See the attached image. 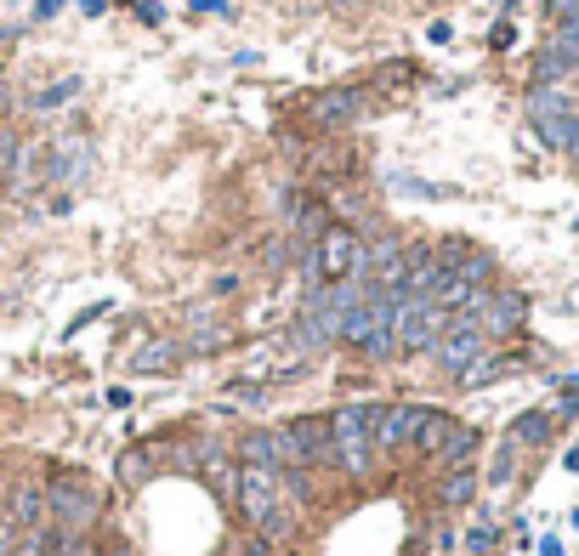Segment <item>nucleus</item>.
I'll return each instance as SVG.
<instances>
[{"label": "nucleus", "mask_w": 579, "mask_h": 556, "mask_svg": "<svg viewBox=\"0 0 579 556\" xmlns=\"http://www.w3.org/2000/svg\"><path fill=\"white\" fill-rule=\"evenodd\" d=\"M176 358H182L176 341H149L142 352H131V370H136V375H160V370H171Z\"/></svg>", "instance_id": "14"}, {"label": "nucleus", "mask_w": 579, "mask_h": 556, "mask_svg": "<svg viewBox=\"0 0 579 556\" xmlns=\"http://www.w3.org/2000/svg\"><path fill=\"white\" fill-rule=\"evenodd\" d=\"M535 120V137L546 142V148H557V154H568V148L579 142V114L568 109V114H528Z\"/></svg>", "instance_id": "13"}, {"label": "nucleus", "mask_w": 579, "mask_h": 556, "mask_svg": "<svg viewBox=\"0 0 579 556\" xmlns=\"http://www.w3.org/2000/svg\"><path fill=\"white\" fill-rule=\"evenodd\" d=\"M557 415H579V381H568V386H562V397H557Z\"/></svg>", "instance_id": "25"}, {"label": "nucleus", "mask_w": 579, "mask_h": 556, "mask_svg": "<svg viewBox=\"0 0 579 556\" xmlns=\"http://www.w3.org/2000/svg\"><path fill=\"white\" fill-rule=\"evenodd\" d=\"M482 352H489V335H482L471 319H455V324L438 335V364H444L455 381H460V375H466V370L482 358Z\"/></svg>", "instance_id": "7"}, {"label": "nucleus", "mask_w": 579, "mask_h": 556, "mask_svg": "<svg viewBox=\"0 0 579 556\" xmlns=\"http://www.w3.org/2000/svg\"><path fill=\"white\" fill-rule=\"evenodd\" d=\"M58 539H63V528H58V523L23 528V534H18V545H12V556H52V550H58Z\"/></svg>", "instance_id": "15"}, {"label": "nucleus", "mask_w": 579, "mask_h": 556, "mask_svg": "<svg viewBox=\"0 0 579 556\" xmlns=\"http://www.w3.org/2000/svg\"><path fill=\"white\" fill-rule=\"evenodd\" d=\"M471 454H477V432H471V426H455V432H449V443H444V454H438V461H444V466H466Z\"/></svg>", "instance_id": "16"}, {"label": "nucleus", "mask_w": 579, "mask_h": 556, "mask_svg": "<svg viewBox=\"0 0 579 556\" xmlns=\"http://www.w3.org/2000/svg\"><path fill=\"white\" fill-rule=\"evenodd\" d=\"M540 556H562V539H557V534H546V539H540Z\"/></svg>", "instance_id": "31"}, {"label": "nucleus", "mask_w": 579, "mask_h": 556, "mask_svg": "<svg viewBox=\"0 0 579 556\" xmlns=\"http://www.w3.org/2000/svg\"><path fill=\"white\" fill-rule=\"evenodd\" d=\"M438 494H444V505H466V499L477 494V472H471V466H455V472L444 477Z\"/></svg>", "instance_id": "17"}, {"label": "nucleus", "mask_w": 579, "mask_h": 556, "mask_svg": "<svg viewBox=\"0 0 579 556\" xmlns=\"http://www.w3.org/2000/svg\"><path fill=\"white\" fill-rule=\"evenodd\" d=\"M511 40H517V29H511V23H495V29H489V46H495V52H506Z\"/></svg>", "instance_id": "27"}, {"label": "nucleus", "mask_w": 579, "mask_h": 556, "mask_svg": "<svg viewBox=\"0 0 579 556\" xmlns=\"http://www.w3.org/2000/svg\"><path fill=\"white\" fill-rule=\"evenodd\" d=\"M227 397H238V403H262V386H256V381H233Z\"/></svg>", "instance_id": "24"}, {"label": "nucleus", "mask_w": 579, "mask_h": 556, "mask_svg": "<svg viewBox=\"0 0 579 556\" xmlns=\"http://www.w3.org/2000/svg\"><path fill=\"white\" fill-rule=\"evenodd\" d=\"M96 556H136L131 545H109V550H96Z\"/></svg>", "instance_id": "32"}, {"label": "nucleus", "mask_w": 579, "mask_h": 556, "mask_svg": "<svg viewBox=\"0 0 579 556\" xmlns=\"http://www.w3.org/2000/svg\"><path fill=\"white\" fill-rule=\"evenodd\" d=\"M426 40H431V46H449V40H455V23H431Z\"/></svg>", "instance_id": "28"}, {"label": "nucleus", "mask_w": 579, "mask_h": 556, "mask_svg": "<svg viewBox=\"0 0 579 556\" xmlns=\"http://www.w3.org/2000/svg\"><path fill=\"white\" fill-rule=\"evenodd\" d=\"M489 483H495V488H506V483H511V443L495 454V472H489Z\"/></svg>", "instance_id": "23"}, {"label": "nucleus", "mask_w": 579, "mask_h": 556, "mask_svg": "<svg viewBox=\"0 0 579 556\" xmlns=\"http://www.w3.org/2000/svg\"><path fill=\"white\" fill-rule=\"evenodd\" d=\"M455 319L438 307V301H404L398 307V352H426V346H438V335L449 330Z\"/></svg>", "instance_id": "6"}, {"label": "nucleus", "mask_w": 579, "mask_h": 556, "mask_svg": "<svg viewBox=\"0 0 579 556\" xmlns=\"http://www.w3.org/2000/svg\"><path fill=\"white\" fill-rule=\"evenodd\" d=\"M455 426H460V421H449L444 410H420V421H415V437H409V443H415V448L426 454V461H438Z\"/></svg>", "instance_id": "11"}, {"label": "nucleus", "mask_w": 579, "mask_h": 556, "mask_svg": "<svg viewBox=\"0 0 579 556\" xmlns=\"http://www.w3.org/2000/svg\"><path fill=\"white\" fill-rule=\"evenodd\" d=\"M45 517H52L63 534H85L96 523V488L80 472H58L45 483Z\"/></svg>", "instance_id": "4"}, {"label": "nucleus", "mask_w": 579, "mask_h": 556, "mask_svg": "<svg viewBox=\"0 0 579 556\" xmlns=\"http://www.w3.org/2000/svg\"><path fill=\"white\" fill-rule=\"evenodd\" d=\"M551 432V415L546 410H528V415H517V426H511V443H540Z\"/></svg>", "instance_id": "19"}, {"label": "nucleus", "mask_w": 579, "mask_h": 556, "mask_svg": "<svg viewBox=\"0 0 579 556\" xmlns=\"http://www.w3.org/2000/svg\"><path fill=\"white\" fill-rule=\"evenodd\" d=\"M546 7H551V18H573V12H579V0H546Z\"/></svg>", "instance_id": "29"}, {"label": "nucleus", "mask_w": 579, "mask_h": 556, "mask_svg": "<svg viewBox=\"0 0 579 556\" xmlns=\"http://www.w3.org/2000/svg\"><path fill=\"white\" fill-rule=\"evenodd\" d=\"M415 421H420V410H409V403H380V410L369 403V432H375V448H380V454L409 448Z\"/></svg>", "instance_id": "9"}, {"label": "nucleus", "mask_w": 579, "mask_h": 556, "mask_svg": "<svg viewBox=\"0 0 579 556\" xmlns=\"http://www.w3.org/2000/svg\"><path fill=\"white\" fill-rule=\"evenodd\" d=\"M568 472H579V448H568Z\"/></svg>", "instance_id": "33"}, {"label": "nucleus", "mask_w": 579, "mask_h": 556, "mask_svg": "<svg viewBox=\"0 0 579 556\" xmlns=\"http://www.w3.org/2000/svg\"><path fill=\"white\" fill-rule=\"evenodd\" d=\"M12 545H18V523L7 517V499H0V556H12Z\"/></svg>", "instance_id": "22"}, {"label": "nucleus", "mask_w": 579, "mask_h": 556, "mask_svg": "<svg viewBox=\"0 0 579 556\" xmlns=\"http://www.w3.org/2000/svg\"><path fill=\"white\" fill-rule=\"evenodd\" d=\"M329 443H335V466L347 477H364L375 466V432H369V403H347L329 415Z\"/></svg>", "instance_id": "3"}, {"label": "nucleus", "mask_w": 579, "mask_h": 556, "mask_svg": "<svg viewBox=\"0 0 579 556\" xmlns=\"http://www.w3.org/2000/svg\"><path fill=\"white\" fill-rule=\"evenodd\" d=\"M52 556H96V545H91V534H63Z\"/></svg>", "instance_id": "20"}, {"label": "nucleus", "mask_w": 579, "mask_h": 556, "mask_svg": "<svg viewBox=\"0 0 579 556\" xmlns=\"http://www.w3.org/2000/svg\"><path fill=\"white\" fill-rule=\"evenodd\" d=\"M358 109H364V91L358 85H329V91L307 97V125L313 131H342V125L358 120Z\"/></svg>", "instance_id": "8"}, {"label": "nucleus", "mask_w": 579, "mask_h": 556, "mask_svg": "<svg viewBox=\"0 0 579 556\" xmlns=\"http://www.w3.org/2000/svg\"><path fill=\"white\" fill-rule=\"evenodd\" d=\"M238 461H245V466H267V472H284V437H278V432H245V443H238Z\"/></svg>", "instance_id": "12"}, {"label": "nucleus", "mask_w": 579, "mask_h": 556, "mask_svg": "<svg viewBox=\"0 0 579 556\" xmlns=\"http://www.w3.org/2000/svg\"><path fill=\"white\" fill-rule=\"evenodd\" d=\"M466 545H471V550H489V545H495V528H489V523H477V528L466 534Z\"/></svg>", "instance_id": "26"}, {"label": "nucleus", "mask_w": 579, "mask_h": 556, "mask_svg": "<svg viewBox=\"0 0 579 556\" xmlns=\"http://www.w3.org/2000/svg\"><path fill=\"white\" fill-rule=\"evenodd\" d=\"M233 505H238V517H245V528L262 534L267 545L290 534V505L278 494V472H267V466H238Z\"/></svg>", "instance_id": "1"}, {"label": "nucleus", "mask_w": 579, "mask_h": 556, "mask_svg": "<svg viewBox=\"0 0 579 556\" xmlns=\"http://www.w3.org/2000/svg\"><path fill=\"white\" fill-rule=\"evenodd\" d=\"M358 267H364V239H358V228H347V222H329V228L313 239V250H307V273H313L318 284H347Z\"/></svg>", "instance_id": "2"}, {"label": "nucleus", "mask_w": 579, "mask_h": 556, "mask_svg": "<svg viewBox=\"0 0 579 556\" xmlns=\"http://www.w3.org/2000/svg\"><path fill=\"white\" fill-rule=\"evenodd\" d=\"M284 437V466H335V443H329V421L318 415H296L278 426Z\"/></svg>", "instance_id": "5"}, {"label": "nucleus", "mask_w": 579, "mask_h": 556, "mask_svg": "<svg viewBox=\"0 0 579 556\" xmlns=\"http://www.w3.org/2000/svg\"><path fill=\"white\" fill-rule=\"evenodd\" d=\"M74 91H80V80H58L52 91H40V109H58V103H69Z\"/></svg>", "instance_id": "21"}, {"label": "nucleus", "mask_w": 579, "mask_h": 556, "mask_svg": "<svg viewBox=\"0 0 579 556\" xmlns=\"http://www.w3.org/2000/svg\"><path fill=\"white\" fill-rule=\"evenodd\" d=\"M63 12V0H40V7H34V18H58Z\"/></svg>", "instance_id": "30"}, {"label": "nucleus", "mask_w": 579, "mask_h": 556, "mask_svg": "<svg viewBox=\"0 0 579 556\" xmlns=\"http://www.w3.org/2000/svg\"><path fill=\"white\" fill-rule=\"evenodd\" d=\"M495 7H511V0H495Z\"/></svg>", "instance_id": "34"}, {"label": "nucleus", "mask_w": 579, "mask_h": 556, "mask_svg": "<svg viewBox=\"0 0 579 556\" xmlns=\"http://www.w3.org/2000/svg\"><path fill=\"white\" fill-rule=\"evenodd\" d=\"M0 499H7V517L18 523V534L45 523V483H12Z\"/></svg>", "instance_id": "10"}, {"label": "nucleus", "mask_w": 579, "mask_h": 556, "mask_svg": "<svg viewBox=\"0 0 579 556\" xmlns=\"http://www.w3.org/2000/svg\"><path fill=\"white\" fill-rule=\"evenodd\" d=\"M120 477L125 483H149L154 477V448H125L120 454Z\"/></svg>", "instance_id": "18"}]
</instances>
